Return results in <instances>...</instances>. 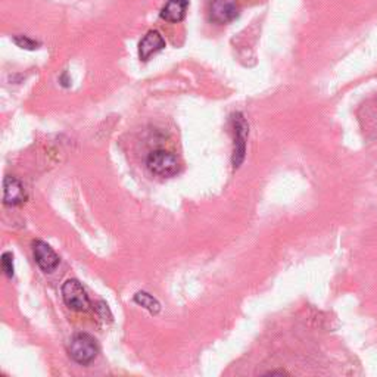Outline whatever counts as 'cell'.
I'll list each match as a JSON object with an SVG mask.
<instances>
[{
  "label": "cell",
  "instance_id": "1",
  "mask_svg": "<svg viewBox=\"0 0 377 377\" xmlns=\"http://www.w3.org/2000/svg\"><path fill=\"white\" fill-rule=\"evenodd\" d=\"M69 357L81 366H87L99 354V348H97L96 339L87 333H77L69 341L68 346Z\"/></svg>",
  "mask_w": 377,
  "mask_h": 377
},
{
  "label": "cell",
  "instance_id": "2",
  "mask_svg": "<svg viewBox=\"0 0 377 377\" xmlns=\"http://www.w3.org/2000/svg\"><path fill=\"white\" fill-rule=\"evenodd\" d=\"M148 170L159 177H173L178 173L180 164L173 153L166 150H155L146 158Z\"/></svg>",
  "mask_w": 377,
  "mask_h": 377
},
{
  "label": "cell",
  "instance_id": "3",
  "mask_svg": "<svg viewBox=\"0 0 377 377\" xmlns=\"http://www.w3.org/2000/svg\"><path fill=\"white\" fill-rule=\"evenodd\" d=\"M62 298L66 306L74 311H86L90 306V299L85 287L76 278H69L62 286Z\"/></svg>",
  "mask_w": 377,
  "mask_h": 377
},
{
  "label": "cell",
  "instance_id": "4",
  "mask_svg": "<svg viewBox=\"0 0 377 377\" xmlns=\"http://www.w3.org/2000/svg\"><path fill=\"white\" fill-rule=\"evenodd\" d=\"M233 127H234V152H233V165L234 169H239L241 164L245 159L246 153V138L249 125L242 114H236L233 117Z\"/></svg>",
  "mask_w": 377,
  "mask_h": 377
},
{
  "label": "cell",
  "instance_id": "5",
  "mask_svg": "<svg viewBox=\"0 0 377 377\" xmlns=\"http://www.w3.org/2000/svg\"><path fill=\"white\" fill-rule=\"evenodd\" d=\"M239 17L237 0H213L209 6V18L215 24H229Z\"/></svg>",
  "mask_w": 377,
  "mask_h": 377
},
{
  "label": "cell",
  "instance_id": "6",
  "mask_svg": "<svg viewBox=\"0 0 377 377\" xmlns=\"http://www.w3.org/2000/svg\"><path fill=\"white\" fill-rule=\"evenodd\" d=\"M33 252L37 265L46 273H52L59 265V257L43 241H36L33 243Z\"/></svg>",
  "mask_w": 377,
  "mask_h": 377
},
{
  "label": "cell",
  "instance_id": "7",
  "mask_svg": "<svg viewBox=\"0 0 377 377\" xmlns=\"http://www.w3.org/2000/svg\"><path fill=\"white\" fill-rule=\"evenodd\" d=\"M27 193L21 181L17 177L8 176L3 180V204L8 206H17L25 202Z\"/></svg>",
  "mask_w": 377,
  "mask_h": 377
},
{
  "label": "cell",
  "instance_id": "8",
  "mask_svg": "<svg viewBox=\"0 0 377 377\" xmlns=\"http://www.w3.org/2000/svg\"><path fill=\"white\" fill-rule=\"evenodd\" d=\"M165 48V40L161 33L152 30L138 43V57L142 61H149L150 57Z\"/></svg>",
  "mask_w": 377,
  "mask_h": 377
},
{
  "label": "cell",
  "instance_id": "9",
  "mask_svg": "<svg viewBox=\"0 0 377 377\" xmlns=\"http://www.w3.org/2000/svg\"><path fill=\"white\" fill-rule=\"evenodd\" d=\"M189 8L187 0H169L161 9V18L166 22L177 24L186 18Z\"/></svg>",
  "mask_w": 377,
  "mask_h": 377
},
{
  "label": "cell",
  "instance_id": "10",
  "mask_svg": "<svg viewBox=\"0 0 377 377\" xmlns=\"http://www.w3.org/2000/svg\"><path fill=\"white\" fill-rule=\"evenodd\" d=\"M134 302L138 304L141 306H143L145 310H148L153 315L158 314L161 311V304L146 292H137L134 295Z\"/></svg>",
  "mask_w": 377,
  "mask_h": 377
},
{
  "label": "cell",
  "instance_id": "11",
  "mask_svg": "<svg viewBox=\"0 0 377 377\" xmlns=\"http://www.w3.org/2000/svg\"><path fill=\"white\" fill-rule=\"evenodd\" d=\"M13 43H15L17 46H20L21 49H27V50H36L38 49L40 43L30 37L27 36H15L13 37Z\"/></svg>",
  "mask_w": 377,
  "mask_h": 377
},
{
  "label": "cell",
  "instance_id": "12",
  "mask_svg": "<svg viewBox=\"0 0 377 377\" xmlns=\"http://www.w3.org/2000/svg\"><path fill=\"white\" fill-rule=\"evenodd\" d=\"M2 270L6 274V277L13 276V255L10 252H5L2 255Z\"/></svg>",
  "mask_w": 377,
  "mask_h": 377
}]
</instances>
